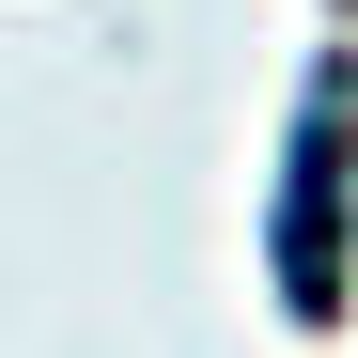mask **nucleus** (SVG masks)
I'll return each instance as SVG.
<instances>
[{"instance_id": "nucleus-1", "label": "nucleus", "mask_w": 358, "mask_h": 358, "mask_svg": "<svg viewBox=\"0 0 358 358\" xmlns=\"http://www.w3.org/2000/svg\"><path fill=\"white\" fill-rule=\"evenodd\" d=\"M343 141H358V78L312 63L296 156H280V312L296 327H343Z\"/></svg>"}]
</instances>
